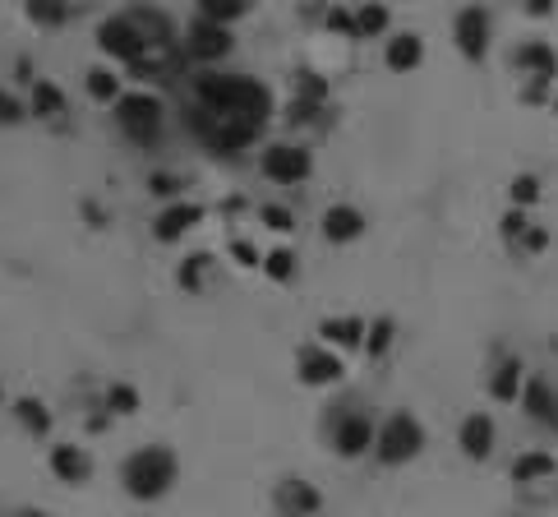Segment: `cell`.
<instances>
[{
    "label": "cell",
    "instance_id": "obj_19",
    "mask_svg": "<svg viewBox=\"0 0 558 517\" xmlns=\"http://www.w3.org/2000/svg\"><path fill=\"white\" fill-rule=\"evenodd\" d=\"M522 411L531 416V421H540V425H549V430H558V388L549 384L545 374L526 379V388H522Z\"/></svg>",
    "mask_w": 558,
    "mask_h": 517
},
{
    "label": "cell",
    "instance_id": "obj_41",
    "mask_svg": "<svg viewBox=\"0 0 558 517\" xmlns=\"http://www.w3.org/2000/svg\"><path fill=\"white\" fill-rule=\"evenodd\" d=\"M231 259H236L240 268H263V254L254 250L250 241H231Z\"/></svg>",
    "mask_w": 558,
    "mask_h": 517
},
{
    "label": "cell",
    "instance_id": "obj_7",
    "mask_svg": "<svg viewBox=\"0 0 558 517\" xmlns=\"http://www.w3.org/2000/svg\"><path fill=\"white\" fill-rule=\"evenodd\" d=\"M180 47H185V56H190V61H199L203 70H208V65L226 61V56L236 51V37H231V28H222V24L190 19V28H185V37H180Z\"/></svg>",
    "mask_w": 558,
    "mask_h": 517
},
{
    "label": "cell",
    "instance_id": "obj_39",
    "mask_svg": "<svg viewBox=\"0 0 558 517\" xmlns=\"http://www.w3.org/2000/svg\"><path fill=\"white\" fill-rule=\"evenodd\" d=\"M323 28H328V33H342V37H356V10L333 5V10L323 14Z\"/></svg>",
    "mask_w": 558,
    "mask_h": 517
},
{
    "label": "cell",
    "instance_id": "obj_33",
    "mask_svg": "<svg viewBox=\"0 0 558 517\" xmlns=\"http://www.w3.org/2000/svg\"><path fill=\"white\" fill-rule=\"evenodd\" d=\"M508 199H512V208H526V213H531V208L540 204V176H531V171H522V176H512Z\"/></svg>",
    "mask_w": 558,
    "mask_h": 517
},
{
    "label": "cell",
    "instance_id": "obj_3",
    "mask_svg": "<svg viewBox=\"0 0 558 517\" xmlns=\"http://www.w3.org/2000/svg\"><path fill=\"white\" fill-rule=\"evenodd\" d=\"M429 444V430L411 416V411H392L379 421V434H374V457H379L383 467H406V462H416Z\"/></svg>",
    "mask_w": 558,
    "mask_h": 517
},
{
    "label": "cell",
    "instance_id": "obj_8",
    "mask_svg": "<svg viewBox=\"0 0 558 517\" xmlns=\"http://www.w3.org/2000/svg\"><path fill=\"white\" fill-rule=\"evenodd\" d=\"M259 171L277 185H300V181H309V171H314V153L300 144H268L259 157Z\"/></svg>",
    "mask_w": 558,
    "mask_h": 517
},
{
    "label": "cell",
    "instance_id": "obj_46",
    "mask_svg": "<svg viewBox=\"0 0 558 517\" xmlns=\"http://www.w3.org/2000/svg\"><path fill=\"white\" fill-rule=\"evenodd\" d=\"M554 107H558V93H554Z\"/></svg>",
    "mask_w": 558,
    "mask_h": 517
},
{
    "label": "cell",
    "instance_id": "obj_34",
    "mask_svg": "<svg viewBox=\"0 0 558 517\" xmlns=\"http://www.w3.org/2000/svg\"><path fill=\"white\" fill-rule=\"evenodd\" d=\"M392 333H397V328H392V319H374V324H369V337H365V356H369V361H383V356H388V351H392Z\"/></svg>",
    "mask_w": 558,
    "mask_h": 517
},
{
    "label": "cell",
    "instance_id": "obj_29",
    "mask_svg": "<svg viewBox=\"0 0 558 517\" xmlns=\"http://www.w3.org/2000/svg\"><path fill=\"white\" fill-rule=\"evenodd\" d=\"M296 268H300V259H296V250H291V245H277V250L263 254V277H268V282H277V287L296 282Z\"/></svg>",
    "mask_w": 558,
    "mask_h": 517
},
{
    "label": "cell",
    "instance_id": "obj_20",
    "mask_svg": "<svg viewBox=\"0 0 558 517\" xmlns=\"http://www.w3.org/2000/svg\"><path fill=\"white\" fill-rule=\"evenodd\" d=\"M512 485H540V481H554L558 476V457L549 453V448H526V453L512 457V467H508Z\"/></svg>",
    "mask_w": 558,
    "mask_h": 517
},
{
    "label": "cell",
    "instance_id": "obj_18",
    "mask_svg": "<svg viewBox=\"0 0 558 517\" xmlns=\"http://www.w3.org/2000/svg\"><path fill=\"white\" fill-rule=\"evenodd\" d=\"M51 471H56V481L65 485H88L93 481V453L79 444H51Z\"/></svg>",
    "mask_w": 558,
    "mask_h": 517
},
{
    "label": "cell",
    "instance_id": "obj_35",
    "mask_svg": "<svg viewBox=\"0 0 558 517\" xmlns=\"http://www.w3.org/2000/svg\"><path fill=\"white\" fill-rule=\"evenodd\" d=\"M508 250H512V254H522V259H535V254H545V250H549V231L540 227V222H531V227H526L522 236L508 245Z\"/></svg>",
    "mask_w": 558,
    "mask_h": 517
},
{
    "label": "cell",
    "instance_id": "obj_6",
    "mask_svg": "<svg viewBox=\"0 0 558 517\" xmlns=\"http://www.w3.org/2000/svg\"><path fill=\"white\" fill-rule=\"evenodd\" d=\"M296 379L305 388H333L346 379V365H342V351L323 347L319 337L314 342H305V347H296Z\"/></svg>",
    "mask_w": 558,
    "mask_h": 517
},
{
    "label": "cell",
    "instance_id": "obj_26",
    "mask_svg": "<svg viewBox=\"0 0 558 517\" xmlns=\"http://www.w3.org/2000/svg\"><path fill=\"white\" fill-rule=\"evenodd\" d=\"M24 14L33 28L56 33V28H65V19H70V0H24Z\"/></svg>",
    "mask_w": 558,
    "mask_h": 517
},
{
    "label": "cell",
    "instance_id": "obj_14",
    "mask_svg": "<svg viewBox=\"0 0 558 517\" xmlns=\"http://www.w3.org/2000/svg\"><path fill=\"white\" fill-rule=\"evenodd\" d=\"M273 508L282 517H319L323 494L314 490L309 481H300V476H282L277 490H273Z\"/></svg>",
    "mask_w": 558,
    "mask_h": 517
},
{
    "label": "cell",
    "instance_id": "obj_2",
    "mask_svg": "<svg viewBox=\"0 0 558 517\" xmlns=\"http://www.w3.org/2000/svg\"><path fill=\"white\" fill-rule=\"evenodd\" d=\"M180 481V457L171 444H139L125 462H120V485L139 504H157L167 499Z\"/></svg>",
    "mask_w": 558,
    "mask_h": 517
},
{
    "label": "cell",
    "instance_id": "obj_11",
    "mask_svg": "<svg viewBox=\"0 0 558 517\" xmlns=\"http://www.w3.org/2000/svg\"><path fill=\"white\" fill-rule=\"evenodd\" d=\"M457 444H462V453L471 457V462H489L494 448H499V425H494V416H489V411H471V416H462V425H457Z\"/></svg>",
    "mask_w": 558,
    "mask_h": 517
},
{
    "label": "cell",
    "instance_id": "obj_15",
    "mask_svg": "<svg viewBox=\"0 0 558 517\" xmlns=\"http://www.w3.org/2000/svg\"><path fill=\"white\" fill-rule=\"evenodd\" d=\"M512 70L526 74V79H535V84H554L558 56H554V47H549L545 37H531V42H522V47L512 51Z\"/></svg>",
    "mask_w": 558,
    "mask_h": 517
},
{
    "label": "cell",
    "instance_id": "obj_45",
    "mask_svg": "<svg viewBox=\"0 0 558 517\" xmlns=\"http://www.w3.org/2000/svg\"><path fill=\"white\" fill-rule=\"evenodd\" d=\"M14 74H19L24 84H37V79H33V65H28V61H19V65H14Z\"/></svg>",
    "mask_w": 558,
    "mask_h": 517
},
{
    "label": "cell",
    "instance_id": "obj_17",
    "mask_svg": "<svg viewBox=\"0 0 558 517\" xmlns=\"http://www.w3.org/2000/svg\"><path fill=\"white\" fill-rule=\"evenodd\" d=\"M199 222H203V204H194V199H180V204H167L162 213H157L153 236L162 245H176L180 236H190Z\"/></svg>",
    "mask_w": 558,
    "mask_h": 517
},
{
    "label": "cell",
    "instance_id": "obj_48",
    "mask_svg": "<svg viewBox=\"0 0 558 517\" xmlns=\"http://www.w3.org/2000/svg\"><path fill=\"white\" fill-rule=\"evenodd\" d=\"M554 351H558V342H554Z\"/></svg>",
    "mask_w": 558,
    "mask_h": 517
},
{
    "label": "cell",
    "instance_id": "obj_44",
    "mask_svg": "<svg viewBox=\"0 0 558 517\" xmlns=\"http://www.w3.org/2000/svg\"><path fill=\"white\" fill-rule=\"evenodd\" d=\"M107 425H111V411H107V407L97 411V416H88V430H93V434H102Z\"/></svg>",
    "mask_w": 558,
    "mask_h": 517
},
{
    "label": "cell",
    "instance_id": "obj_24",
    "mask_svg": "<svg viewBox=\"0 0 558 517\" xmlns=\"http://www.w3.org/2000/svg\"><path fill=\"white\" fill-rule=\"evenodd\" d=\"M65 88L56 84V79H37L33 93H28V111H33L37 121H56V116H65Z\"/></svg>",
    "mask_w": 558,
    "mask_h": 517
},
{
    "label": "cell",
    "instance_id": "obj_16",
    "mask_svg": "<svg viewBox=\"0 0 558 517\" xmlns=\"http://www.w3.org/2000/svg\"><path fill=\"white\" fill-rule=\"evenodd\" d=\"M319 231L328 245H351L365 236V213L356 204H328L319 217Z\"/></svg>",
    "mask_w": 558,
    "mask_h": 517
},
{
    "label": "cell",
    "instance_id": "obj_31",
    "mask_svg": "<svg viewBox=\"0 0 558 517\" xmlns=\"http://www.w3.org/2000/svg\"><path fill=\"white\" fill-rule=\"evenodd\" d=\"M291 88H296V102H314V107L328 102V79L314 70H296L291 74Z\"/></svg>",
    "mask_w": 558,
    "mask_h": 517
},
{
    "label": "cell",
    "instance_id": "obj_30",
    "mask_svg": "<svg viewBox=\"0 0 558 517\" xmlns=\"http://www.w3.org/2000/svg\"><path fill=\"white\" fill-rule=\"evenodd\" d=\"M392 28V10L383 0H365L356 10V37H383Z\"/></svg>",
    "mask_w": 558,
    "mask_h": 517
},
{
    "label": "cell",
    "instance_id": "obj_23",
    "mask_svg": "<svg viewBox=\"0 0 558 517\" xmlns=\"http://www.w3.org/2000/svg\"><path fill=\"white\" fill-rule=\"evenodd\" d=\"M14 421L24 425V434H33V439H51V430H56L51 407L42 402V397H33V393H24L19 402H14Z\"/></svg>",
    "mask_w": 558,
    "mask_h": 517
},
{
    "label": "cell",
    "instance_id": "obj_4",
    "mask_svg": "<svg viewBox=\"0 0 558 517\" xmlns=\"http://www.w3.org/2000/svg\"><path fill=\"white\" fill-rule=\"evenodd\" d=\"M323 434H328L333 453L351 462V457L374 453V434H379V425L369 421V411H360L356 402H333L328 421H323Z\"/></svg>",
    "mask_w": 558,
    "mask_h": 517
},
{
    "label": "cell",
    "instance_id": "obj_9",
    "mask_svg": "<svg viewBox=\"0 0 558 517\" xmlns=\"http://www.w3.org/2000/svg\"><path fill=\"white\" fill-rule=\"evenodd\" d=\"M452 42L466 61H485L489 51V10L485 5H466L457 19H452Z\"/></svg>",
    "mask_w": 558,
    "mask_h": 517
},
{
    "label": "cell",
    "instance_id": "obj_22",
    "mask_svg": "<svg viewBox=\"0 0 558 517\" xmlns=\"http://www.w3.org/2000/svg\"><path fill=\"white\" fill-rule=\"evenodd\" d=\"M522 388H526V370L517 356H499V365L489 370V397L494 402H522Z\"/></svg>",
    "mask_w": 558,
    "mask_h": 517
},
{
    "label": "cell",
    "instance_id": "obj_13",
    "mask_svg": "<svg viewBox=\"0 0 558 517\" xmlns=\"http://www.w3.org/2000/svg\"><path fill=\"white\" fill-rule=\"evenodd\" d=\"M120 14L139 33L143 47H171L176 42V24H171L167 10H157V5H130V10H120Z\"/></svg>",
    "mask_w": 558,
    "mask_h": 517
},
{
    "label": "cell",
    "instance_id": "obj_36",
    "mask_svg": "<svg viewBox=\"0 0 558 517\" xmlns=\"http://www.w3.org/2000/svg\"><path fill=\"white\" fill-rule=\"evenodd\" d=\"M259 217H263V227H268V231H282V236H291V231H296V213H291V208H282V204H263Z\"/></svg>",
    "mask_w": 558,
    "mask_h": 517
},
{
    "label": "cell",
    "instance_id": "obj_38",
    "mask_svg": "<svg viewBox=\"0 0 558 517\" xmlns=\"http://www.w3.org/2000/svg\"><path fill=\"white\" fill-rule=\"evenodd\" d=\"M148 190H153V199H167V204H180V176H171V171H153V181H148Z\"/></svg>",
    "mask_w": 558,
    "mask_h": 517
},
{
    "label": "cell",
    "instance_id": "obj_37",
    "mask_svg": "<svg viewBox=\"0 0 558 517\" xmlns=\"http://www.w3.org/2000/svg\"><path fill=\"white\" fill-rule=\"evenodd\" d=\"M28 116H33V111H28V102H19L14 93H5V88H0V125L10 130V125H24Z\"/></svg>",
    "mask_w": 558,
    "mask_h": 517
},
{
    "label": "cell",
    "instance_id": "obj_40",
    "mask_svg": "<svg viewBox=\"0 0 558 517\" xmlns=\"http://www.w3.org/2000/svg\"><path fill=\"white\" fill-rule=\"evenodd\" d=\"M531 227V213H526V208H508V213L499 217V231H503V241H517V236H522V231Z\"/></svg>",
    "mask_w": 558,
    "mask_h": 517
},
{
    "label": "cell",
    "instance_id": "obj_1",
    "mask_svg": "<svg viewBox=\"0 0 558 517\" xmlns=\"http://www.w3.org/2000/svg\"><path fill=\"white\" fill-rule=\"evenodd\" d=\"M194 97H199V111H213V116H226V121L240 125H263L273 121V88L254 79V74H222V70H203L194 79Z\"/></svg>",
    "mask_w": 558,
    "mask_h": 517
},
{
    "label": "cell",
    "instance_id": "obj_27",
    "mask_svg": "<svg viewBox=\"0 0 558 517\" xmlns=\"http://www.w3.org/2000/svg\"><path fill=\"white\" fill-rule=\"evenodd\" d=\"M84 88H88V97H93V102H107V107H116L120 97H125V88H120V74L107 70V65H88Z\"/></svg>",
    "mask_w": 558,
    "mask_h": 517
},
{
    "label": "cell",
    "instance_id": "obj_32",
    "mask_svg": "<svg viewBox=\"0 0 558 517\" xmlns=\"http://www.w3.org/2000/svg\"><path fill=\"white\" fill-rule=\"evenodd\" d=\"M139 388L134 384H107V397H102V407L111 411V416H134L139 411Z\"/></svg>",
    "mask_w": 558,
    "mask_h": 517
},
{
    "label": "cell",
    "instance_id": "obj_10",
    "mask_svg": "<svg viewBox=\"0 0 558 517\" xmlns=\"http://www.w3.org/2000/svg\"><path fill=\"white\" fill-rule=\"evenodd\" d=\"M314 337L333 351H365L369 324L360 319V314H323L319 324H314Z\"/></svg>",
    "mask_w": 558,
    "mask_h": 517
},
{
    "label": "cell",
    "instance_id": "obj_28",
    "mask_svg": "<svg viewBox=\"0 0 558 517\" xmlns=\"http://www.w3.org/2000/svg\"><path fill=\"white\" fill-rule=\"evenodd\" d=\"M208 268H213V259H208V254H185V259H180V268H176V287L185 291V296H203Z\"/></svg>",
    "mask_w": 558,
    "mask_h": 517
},
{
    "label": "cell",
    "instance_id": "obj_25",
    "mask_svg": "<svg viewBox=\"0 0 558 517\" xmlns=\"http://www.w3.org/2000/svg\"><path fill=\"white\" fill-rule=\"evenodd\" d=\"M250 10L254 0H194V19H208V24H222V28H231Z\"/></svg>",
    "mask_w": 558,
    "mask_h": 517
},
{
    "label": "cell",
    "instance_id": "obj_21",
    "mask_svg": "<svg viewBox=\"0 0 558 517\" xmlns=\"http://www.w3.org/2000/svg\"><path fill=\"white\" fill-rule=\"evenodd\" d=\"M383 65L392 74H411L425 65V37L420 33H392L388 47H383Z\"/></svg>",
    "mask_w": 558,
    "mask_h": 517
},
{
    "label": "cell",
    "instance_id": "obj_43",
    "mask_svg": "<svg viewBox=\"0 0 558 517\" xmlns=\"http://www.w3.org/2000/svg\"><path fill=\"white\" fill-rule=\"evenodd\" d=\"M526 14L531 19H549L554 14V0H526Z\"/></svg>",
    "mask_w": 558,
    "mask_h": 517
},
{
    "label": "cell",
    "instance_id": "obj_5",
    "mask_svg": "<svg viewBox=\"0 0 558 517\" xmlns=\"http://www.w3.org/2000/svg\"><path fill=\"white\" fill-rule=\"evenodd\" d=\"M116 125L134 144H157L162 139V125H167V107L153 93H125L116 102Z\"/></svg>",
    "mask_w": 558,
    "mask_h": 517
},
{
    "label": "cell",
    "instance_id": "obj_12",
    "mask_svg": "<svg viewBox=\"0 0 558 517\" xmlns=\"http://www.w3.org/2000/svg\"><path fill=\"white\" fill-rule=\"evenodd\" d=\"M97 47L107 51L111 61H120V65H134L143 51H148L139 42V33L125 24V14H111V19H102V24H97Z\"/></svg>",
    "mask_w": 558,
    "mask_h": 517
},
{
    "label": "cell",
    "instance_id": "obj_42",
    "mask_svg": "<svg viewBox=\"0 0 558 517\" xmlns=\"http://www.w3.org/2000/svg\"><path fill=\"white\" fill-rule=\"evenodd\" d=\"M84 217H88V227H107V213H102V204H93V199H84Z\"/></svg>",
    "mask_w": 558,
    "mask_h": 517
},
{
    "label": "cell",
    "instance_id": "obj_47",
    "mask_svg": "<svg viewBox=\"0 0 558 517\" xmlns=\"http://www.w3.org/2000/svg\"><path fill=\"white\" fill-rule=\"evenodd\" d=\"M0 397H5V388H0Z\"/></svg>",
    "mask_w": 558,
    "mask_h": 517
}]
</instances>
